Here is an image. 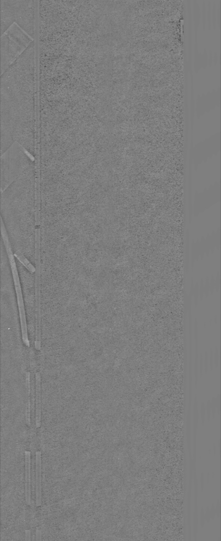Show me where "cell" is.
I'll use <instances>...</instances> for the list:
<instances>
[{
  "label": "cell",
  "instance_id": "6da1fadb",
  "mask_svg": "<svg viewBox=\"0 0 221 541\" xmlns=\"http://www.w3.org/2000/svg\"><path fill=\"white\" fill-rule=\"evenodd\" d=\"M35 42L1 76L2 154L15 142L35 156Z\"/></svg>",
  "mask_w": 221,
  "mask_h": 541
},
{
  "label": "cell",
  "instance_id": "30bf717a",
  "mask_svg": "<svg viewBox=\"0 0 221 541\" xmlns=\"http://www.w3.org/2000/svg\"><path fill=\"white\" fill-rule=\"evenodd\" d=\"M36 540H42L41 530L37 529L36 531Z\"/></svg>",
  "mask_w": 221,
  "mask_h": 541
},
{
  "label": "cell",
  "instance_id": "7a4b0ae2",
  "mask_svg": "<svg viewBox=\"0 0 221 541\" xmlns=\"http://www.w3.org/2000/svg\"><path fill=\"white\" fill-rule=\"evenodd\" d=\"M27 151L23 146L15 142L2 155L3 190L6 189L30 167L35 165L34 159L27 155Z\"/></svg>",
  "mask_w": 221,
  "mask_h": 541
},
{
  "label": "cell",
  "instance_id": "ba28073f",
  "mask_svg": "<svg viewBox=\"0 0 221 541\" xmlns=\"http://www.w3.org/2000/svg\"><path fill=\"white\" fill-rule=\"evenodd\" d=\"M25 494L26 502L28 505H31L32 488H31V453H25Z\"/></svg>",
  "mask_w": 221,
  "mask_h": 541
},
{
  "label": "cell",
  "instance_id": "3957f363",
  "mask_svg": "<svg viewBox=\"0 0 221 541\" xmlns=\"http://www.w3.org/2000/svg\"><path fill=\"white\" fill-rule=\"evenodd\" d=\"M16 24L2 36V74L12 64L34 40Z\"/></svg>",
  "mask_w": 221,
  "mask_h": 541
},
{
  "label": "cell",
  "instance_id": "5b68a950",
  "mask_svg": "<svg viewBox=\"0 0 221 541\" xmlns=\"http://www.w3.org/2000/svg\"><path fill=\"white\" fill-rule=\"evenodd\" d=\"M15 287L18 301L20 324H21L22 329V339L25 345L28 347V348H29L30 341L28 338L26 316L25 310L24 301L23 299V294L21 287H20V283H16Z\"/></svg>",
  "mask_w": 221,
  "mask_h": 541
},
{
  "label": "cell",
  "instance_id": "277c9868",
  "mask_svg": "<svg viewBox=\"0 0 221 541\" xmlns=\"http://www.w3.org/2000/svg\"><path fill=\"white\" fill-rule=\"evenodd\" d=\"M15 23L35 39V2L34 0L16 1L9 0Z\"/></svg>",
  "mask_w": 221,
  "mask_h": 541
},
{
  "label": "cell",
  "instance_id": "9c48e42d",
  "mask_svg": "<svg viewBox=\"0 0 221 541\" xmlns=\"http://www.w3.org/2000/svg\"><path fill=\"white\" fill-rule=\"evenodd\" d=\"M26 389H27V404H26V422L28 426L31 425V383H30V373L27 372L26 375Z\"/></svg>",
  "mask_w": 221,
  "mask_h": 541
},
{
  "label": "cell",
  "instance_id": "8992f818",
  "mask_svg": "<svg viewBox=\"0 0 221 541\" xmlns=\"http://www.w3.org/2000/svg\"><path fill=\"white\" fill-rule=\"evenodd\" d=\"M36 505L39 507L42 504L41 452H37L36 454Z\"/></svg>",
  "mask_w": 221,
  "mask_h": 541
},
{
  "label": "cell",
  "instance_id": "8fae6325",
  "mask_svg": "<svg viewBox=\"0 0 221 541\" xmlns=\"http://www.w3.org/2000/svg\"><path fill=\"white\" fill-rule=\"evenodd\" d=\"M26 540H31V531L30 530H27L26 531Z\"/></svg>",
  "mask_w": 221,
  "mask_h": 541
},
{
  "label": "cell",
  "instance_id": "52a82bcc",
  "mask_svg": "<svg viewBox=\"0 0 221 541\" xmlns=\"http://www.w3.org/2000/svg\"><path fill=\"white\" fill-rule=\"evenodd\" d=\"M42 420V387L41 374H36V424L37 428L41 426Z\"/></svg>",
  "mask_w": 221,
  "mask_h": 541
}]
</instances>
